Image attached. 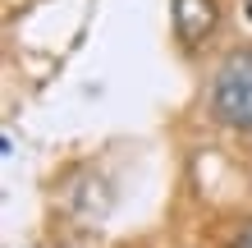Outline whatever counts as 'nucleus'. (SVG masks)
Wrapping results in <instances>:
<instances>
[{"mask_svg": "<svg viewBox=\"0 0 252 248\" xmlns=\"http://www.w3.org/2000/svg\"><path fill=\"white\" fill-rule=\"evenodd\" d=\"M225 248H252V221H239L229 230V239H225Z\"/></svg>", "mask_w": 252, "mask_h": 248, "instance_id": "7ed1b4c3", "label": "nucleus"}, {"mask_svg": "<svg viewBox=\"0 0 252 248\" xmlns=\"http://www.w3.org/2000/svg\"><path fill=\"white\" fill-rule=\"evenodd\" d=\"M170 23H174V37L188 51H197L220 28V5L216 0H170Z\"/></svg>", "mask_w": 252, "mask_h": 248, "instance_id": "f03ea898", "label": "nucleus"}, {"mask_svg": "<svg viewBox=\"0 0 252 248\" xmlns=\"http://www.w3.org/2000/svg\"><path fill=\"white\" fill-rule=\"evenodd\" d=\"M211 115L234 134H252V46L220 60L211 78Z\"/></svg>", "mask_w": 252, "mask_h": 248, "instance_id": "f257e3e1", "label": "nucleus"}]
</instances>
